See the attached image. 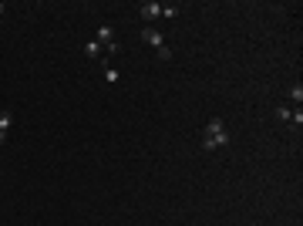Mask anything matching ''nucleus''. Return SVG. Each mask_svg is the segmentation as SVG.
<instances>
[{
	"label": "nucleus",
	"mask_w": 303,
	"mask_h": 226,
	"mask_svg": "<svg viewBox=\"0 0 303 226\" xmlns=\"http://www.w3.org/2000/svg\"><path fill=\"white\" fill-rule=\"evenodd\" d=\"M223 145H229V132L226 125H223V118H212L209 125H206V139H202V149L212 152V149H223Z\"/></svg>",
	"instance_id": "1"
},
{
	"label": "nucleus",
	"mask_w": 303,
	"mask_h": 226,
	"mask_svg": "<svg viewBox=\"0 0 303 226\" xmlns=\"http://www.w3.org/2000/svg\"><path fill=\"white\" fill-rule=\"evenodd\" d=\"M94 41H98L101 48H111V44H115V31H111L108 24H101V27H98V34H94Z\"/></svg>",
	"instance_id": "3"
},
{
	"label": "nucleus",
	"mask_w": 303,
	"mask_h": 226,
	"mask_svg": "<svg viewBox=\"0 0 303 226\" xmlns=\"http://www.w3.org/2000/svg\"><path fill=\"white\" fill-rule=\"evenodd\" d=\"M155 54H158V61H172V51H168V48H165V44H162V48H158V51H155Z\"/></svg>",
	"instance_id": "11"
},
{
	"label": "nucleus",
	"mask_w": 303,
	"mask_h": 226,
	"mask_svg": "<svg viewBox=\"0 0 303 226\" xmlns=\"http://www.w3.org/2000/svg\"><path fill=\"white\" fill-rule=\"evenodd\" d=\"M142 41L158 51V48H162V31H158V27H145V31H142Z\"/></svg>",
	"instance_id": "4"
},
{
	"label": "nucleus",
	"mask_w": 303,
	"mask_h": 226,
	"mask_svg": "<svg viewBox=\"0 0 303 226\" xmlns=\"http://www.w3.org/2000/svg\"><path fill=\"white\" fill-rule=\"evenodd\" d=\"M3 142H7V132H0V145H3Z\"/></svg>",
	"instance_id": "13"
},
{
	"label": "nucleus",
	"mask_w": 303,
	"mask_h": 226,
	"mask_svg": "<svg viewBox=\"0 0 303 226\" xmlns=\"http://www.w3.org/2000/svg\"><path fill=\"white\" fill-rule=\"evenodd\" d=\"M138 14H142L145 20H158V17H162V3H155V0H145V3L138 7Z\"/></svg>",
	"instance_id": "2"
},
{
	"label": "nucleus",
	"mask_w": 303,
	"mask_h": 226,
	"mask_svg": "<svg viewBox=\"0 0 303 226\" xmlns=\"http://www.w3.org/2000/svg\"><path fill=\"white\" fill-rule=\"evenodd\" d=\"M290 115H293V112H290L287 105H280V108H276V118H283V122H290Z\"/></svg>",
	"instance_id": "12"
},
{
	"label": "nucleus",
	"mask_w": 303,
	"mask_h": 226,
	"mask_svg": "<svg viewBox=\"0 0 303 226\" xmlns=\"http://www.w3.org/2000/svg\"><path fill=\"white\" fill-rule=\"evenodd\" d=\"M105 81H108V84H118V81H121L118 68H105Z\"/></svg>",
	"instance_id": "6"
},
{
	"label": "nucleus",
	"mask_w": 303,
	"mask_h": 226,
	"mask_svg": "<svg viewBox=\"0 0 303 226\" xmlns=\"http://www.w3.org/2000/svg\"><path fill=\"white\" fill-rule=\"evenodd\" d=\"M10 118H14L10 112H0V132H7V129H10Z\"/></svg>",
	"instance_id": "8"
},
{
	"label": "nucleus",
	"mask_w": 303,
	"mask_h": 226,
	"mask_svg": "<svg viewBox=\"0 0 303 226\" xmlns=\"http://www.w3.org/2000/svg\"><path fill=\"white\" fill-rule=\"evenodd\" d=\"M84 54H88V58H101V44H98V41H88V44H84Z\"/></svg>",
	"instance_id": "5"
},
{
	"label": "nucleus",
	"mask_w": 303,
	"mask_h": 226,
	"mask_svg": "<svg viewBox=\"0 0 303 226\" xmlns=\"http://www.w3.org/2000/svg\"><path fill=\"white\" fill-rule=\"evenodd\" d=\"M0 20H3V3H0Z\"/></svg>",
	"instance_id": "14"
},
{
	"label": "nucleus",
	"mask_w": 303,
	"mask_h": 226,
	"mask_svg": "<svg viewBox=\"0 0 303 226\" xmlns=\"http://www.w3.org/2000/svg\"><path fill=\"white\" fill-rule=\"evenodd\" d=\"M290 125H293V129H300V125H303V112H300V108L290 115Z\"/></svg>",
	"instance_id": "9"
},
{
	"label": "nucleus",
	"mask_w": 303,
	"mask_h": 226,
	"mask_svg": "<svg viewBox=\"0 0 303 226\" xmlns=\"http://www.w3.org/2000/svg\"><path fill=\"white\" fill-rule=\"evenodd\" d=\"M175 14H179L175 3H165V7H162V17H175Z\"/></svg>",
	"instance_id": "10"
},
{
	"label": "nucleus",
	"mask_w": 303,
	"mask_h": 226,
	"mask_svg": "<svg viewBox=\"0 0 303 226\" xmlns=\"http://www.w3.org/2000/svg\"><path fill=\"white\" fill-rule=\"evenodd\" d=\"M290 98H293V101H297V108H300V101H303V88H300V84H293V88H290Z\"/></svg>",
	"instance_id": "7"
}]
</instances>
